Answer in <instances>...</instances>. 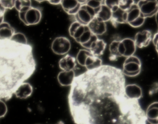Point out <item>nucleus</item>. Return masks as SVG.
<instances>
[{"mask_svg":"<svg viewBox=\"0 0 158 124\" xmlns=\"http://www.w3.org/2000/svg\"><path fill=\"white\" fill-rule=\"evenodd\" d=\"M104 3V1H99V0H90L86 1V4L95 10L96 12L99 9L101 6Z\"/></svg>","mask_w":158,"mask_h":124,"instance_id":"nucleus-28","label":"nucleus"},{"mask_svg":"<svg viewBox=\"0 0 158 124\" xmlns=\"http://www.w3.org/2000/svg\"><path fill=\"white\" fill-rule=\"evenodd\" d=\"M120 42V39H114L110 43L109 46V59L110 60H116L120 55L118 51V46Z\"/></svg>","mask_w":158,"mask_h":124,"instance_id":"nucleus-23","label":"nucleus"},{"mask_svg":"<svg viewBox=\"0 0 158 124\" xmlns=\"http://www.w3.org/2000/svg\"><path fill=\"white\" fill-rule=\"evenodd\" d=\"M102 60L99 57L93 56L92 54L88 57L85 63V67L86 70L97 69L102 66Z\"/></svg>","mask_w":158,"mask_h":124,"instance_id":"nucleus-21","label":"nucleus"},{"mask_svg":"<svg viewBox=\"0 0 158 124\" xmlns=\"http://www.w3.org/2000/svg\"><path fill=\"white\" fill-rule=\"evenodd\" d=\"M96 17L106 23L110 20L112 17V10L104 4V3L101 6L99 9L96 12Z\"/></svg>","mask_w":158,"mask_h":124,"instance_id":"nucleus-20","label":"nucleus"},{"mask_svg":"<svg viewBox=\"0 0 158 124\" xmlns=\"http://www.w3.org/2000/svg\"><path fill=\"white\" fill-rule=\"evenodd\" d=\"M7 112V107L4 101L0 99V118L5 117Z\"/></svg>","mask_w":158,"mask_h":124,"instance_id":"nucleus-33","label":"nucleus"},{"mask_svg":"<svg viewBox=\"0 0 158 124\" xmlns=\"http://www.w3.org/2000/svg\"><path fill=\"white\" fill-rule=\"evenodd\" d=\"M136 50V46L133 39L125 38L120 40L118 51L120 57H128L133 56Z\"/></svg>","mask_w":158,"mask_h":124,"instance_id":"nucleus-8","label":"nucleus"},{"mask_svg":"<svg viewBox=\"0 0 158 124\" xmlns=\"http://www.w3.org/2000/svg\"><path fill=\"white\" fill-rule=\"evenodd\" d=\"M15 33V29L8 22L4 21L0 24L1 39H10Z\"/></svg>","mask_w":158,"mask_h":124,"instance_id":"nucleus-18","label":"nucleus"},{"mask_svg":"<svg viewBox=\"0 0 158 124\" xmlns=\"http://www.w3.org/2000/svg\"><path fill=\"white\" fill-rule=\"evenodd\" d=\"M33 86L28 82L22 83L16 89L14 95L20 99H27L30 97L33 93Z\"/></svg>","mask_w":158,"mask_h":124,"instance_id":"nucleus-17","label":"nucleus"},{"mask_svg":"<svg viewBox=\"0 0 158 124\" xmlns=\"http://www.w3.org/2000/svg\"><path fill=\"white\" fill-rule=\"evenodd\" d=\"M31 1H23V0H21V1H15V7L14 8L19 11V10H20L22 8L25 7V6H31Z\"/></svg>","mask_w":158,"mask_h":124,"instance_id":"nucleus-29","label":"nucleus"},{"mask_svg":"<svg viewBox=\"0 0 158 124\" xmlns=\"http://www.w3.org/2000/svg\"><path fill=\"white\" fill-rule=\"evenodd\" d=\"M93 35V34L91 33V31H90V30L89 29L88 26H86V28L84 33L81 36V37L79 38L77 43H78L81 46L85 44V43H86L87 42H88L90 40Z\"/></svg>","mask_w":158,"mask_h":124,"instance_id":"nucleus-26","label":"nucleus"},{"mask_svg":"<svg viewBox=\"0 0 158 124\" xmlns=\"http://www.w3.org/2000/svg\"><path fill=\"white\" fill-rule=\"evenodd\" d=\"M147 122L150 124H158V101L152 102L145 112Z\"/></svg>","mask_w":158,"mask_h":124,"instance_id":"nucleus-16","label":"nucleus"},{"mask_svg":"<svg viewBox=\"0 0 158 124\" xmlns=\"http://www.w3.org/2000/svg\"><path fill=\"white\" fill-rule=\"evenodd\" d=\"M106 42L98 38L92 45L91 48L89 49L90 52L94 56L100 57L102 56L106 48Z\"/></svg>","mask_w":158,"mask_h":124,"instance_id":"nucleus-19","label":"nucleus"},{"mask_svg":"<svg viewBox=\"0 0 158 124\" xmlns=\"http://www.w3.org/2000/svg\"><path fill=\"white\" fill-rule=\"evenodd\" d=\"M6 12V9L2 6V5L0 2V24L4 21V15Z\"/></svg>","mask_w":158,"mask_h":124,"instance_id":"nucleus-36","label":"nucleus"},{"mask_svg":"<svg viewBox=\"0 0 158 124\" xmlns=\"http://www.w3.org/2000/svg\"><path fill=\"white\" fill-rule=\"evenodd\" d=\"M48 2L52 5H59L60 4V0H49Z\"/></svg>","mask_w":158,"mask_h":124,"instance_id":"nucleus-38","label":"nucleus"},{"mask_svg":"<svg viewBox=\"0 0 158 124\" xmlns=\"http://www.w3.org/2000/svg\"><path fill=\"white\" fill-rule=\"evenodd\" d=\"M112 10V17L110 22L114 27H116L119 24L127 23V11L119 7L118 5L110 9Z\"/></svg>","mask_w":158,"mask_h":124,"instance_id":"nucleus-10","label":"nucleus"},{"mask_svg":"<svg viewBox=\"0 0 158 124\" xmlns=\"http://www.w3.org/2000/svg\"><path fill=\"white\" fill-rule=\"evenodd\" d=\"M135 2V1H118V6L124 10H127Z\"/></svg>","mask_w":158,"mask_h":124,"instance_id":"nucleus-31","label":"nucleus"},{"mask_svg":"<svg viewBox=\"0 0 158 124\" xmlns=\"http://www.w3.org/2000/svg\"><path fill=\"white\" fill-rule=\"evenodd\" d=\"M87 26L91 33L97 36L104 35L107 30L106 23L102 21L96 16Z\"/></svg>","mask_w":158,"mask_h":124,"instance_id":"nucleus-11","label":"nucleus"},{"mask_svg":"<svg viewBox=\"0 0 158 124\" xmlns=\"http://www.w3.org/2000/svg\"><path fill=\"white\" fill-rule=\"evenodd\" d=\"M52 51L59 56H65L71 49V43L65 36H57L54 39L51 43Z\"/></svg>","mask_w":158,"mask_h":124,"instance_id":"nucleus-5","label":"nucleus"},{"mask_svg":"<svg viewBox=\"0 0 158 124\" xmlns=\"http://www.w3.org/2000/svg\"><path fill=\"white\" fill-rule=\"evenodd\" d=\"M86 28V26L81 24L70 36L72 37L77 42L78 40L79 39V38L81 37V36L84 33Z\"/></svg>","mask_w":158,"mask_h":124,"instance_id":"nucleus-27","label":"nucleus"},{"mask_svg":"<svg viewBox=\"0 0 158 124\" xmlns=\"http://www.w3.org/2000/svg\"><path fill=\"white\" fill-rule=\"evenodd\" d=\"M75 73L74 70L71 71H62L61 70L57 76V80L59 83L62 86H71L73 84L75 78Z\"/></svg>","mask_w":158,"mask_h":124,"instance_id":"nucleus-12","label":"nucleus"},{"mask_svg":"<svg viewBox=\"0 0 158 124\" xmlns=\"http://www.w3.org/2000/svg\"><path fill=\"white\" fill-rule=\"evenodd\" d=\"M10 40L17 43H19L22 44H28L26 36L21 32H15L10 38Z\"/></svg>","mask_w":158,"mask_h":124,"instance_id":"nucleus-25","label":"nucleus"},{"mask_svg":"<svg viewBox=\"0 0 158 124\" xmlns=\"http://www.w3.org/2000/svg\"><path fill=\"white\" fill-rule=\"evenodd\" d=\"M157 32H158V31H157Z\"/></svg>","mask_w":158,"mask_h":124,"instance_id":"nucleus-40","label":"nucleus"},{"mask_svg":"<svg viewBox=\"0 0 158 124\" xmlns=\"http://www.w3.org/2000/svg\"><path fill=\"white\" fill-rule=\"evenodd\" d=\"M141 15H143L141 14L136 2L135 1L132 6L127 10V23H130Z\"/></svg>","mask_w":158,"mask_h":124,"instance_id":"nucleus-22","label":"nucleus"},{"mask_svg":"<svg viewBox=\"0 0 158 124\" xmlns=\"http://www.w3.org/2000/svg\"><path fill=\"white\" fill-rule=\"evenodd\" d=\"M60 5L63 10L69 15L75 16L79 10L80 4L78 1L76 0H62L60 1Z\"/></svg>","mask_w":158,"mask_h":124,"instance_id":"nucleus-14","label":"nucleus"},{"mask_svg":"<svg viewBox=\"0 0 158 124\" xmlns=\"http://www.w3.org/2000/svg\"><path fill=\"white\" fill-rule=\"evenodd\" d=\"M152 35L151 31L143 30L136 33L134 41L136 48H143L147 47L152 42Z\"/></svg>","mask_w":158,"mask_h":124,"instance_id":"nucleus-9","label":"nucleus"},{"mask_svg":"<svg viewBox=\"0 0 158 124\" xmlns=\"http://www.w3.org/2000/svg\"><path fill=\"white\" fill-rule=\"evenodd\" d=\"M141 70V62L139 58L135 55L125 58L122 69L125 76H136L140 73Z\"/></svg>","mask_w":158,"mask_h":124,"instance_id":"nucleus-4","label":"nucleus"},{"mask_svg":"<svg viewBox=\"0 0 158 124\" xmlns=\"http://www.w3.org/2000/svg\"><path fill=\"white\" fill-rule=\"evenodd\" d=\"M20 20L27 26L39 23L42 18L41 10L38 7L31 6H25L18 11Z\"/></svg>","mask_w":158,"mask_h":124,"instance_id":"nucleus-3","label":"nucleus"},{"mask_svg":"<svg viewBox=\"0 0 158 124\" xmlns=\"http://www.w3.org/2000/svg\"><path fill=\"white\" fill-rule=\"evenodd\" d=\"M15 1L14 0H8V1H4L0 0L1 4L2 6L7 10V9H12L15 7Z\"/></svg>","mask_w":158,"mask_h":124,"instance_id":"nucleus-32","label":"nucleus"},{"mask_svg":"<svg viewBox=\"0 0 158 124\" xmlns=\"http://www.w3.org/2000/svg\"><path fill=\"white\" fill-rule=\"evenodd\" d=\"M121 69L110 65L86 70L76 76L68 96L75 124H146L139 101L125 93Z\"/></svg>","mask_w":158,"mask_h":124,"instance_id":"nucleus-1","label":"nucleus"},{"mask_svg":"<svg viewBox=\"0 0 158 124\" xmlns=\"http://www.w3.org/2000/svg\"><path fill=\"white\" fill-rule=\"evenodd\" d=\"M152 42L153 43L156 48V50L158 54V32H157L156 34L154 35V36H152Z\"/></svg>","mask_w":158,"mask_h":124,"instance_id":"nucleus-37","label":"nucleus"},{"mask_svg":"<svg viewBox=\"0 0 158 124\" xmlns=\"http://www.w3.org/2000/svg\"><path fill=\"white\" fill-rule=\"evenodd\" d=\"M154 17H155V20H156V24H157V25L158 26V10H157V12H156V14H155Z\"/></svg>","mask_w":158,"mask_h":124,"instance_id":"nucleus-39","label":"nucleus"},{"mask_svg":"<svg viewBox=\"0 0 158 124\" xmlns=\"http://www.w3.org/2000/svg\"><path fill=\"white\" fill-rule=\"evenodd\" d=\"M157 92H158V82L154 83L151 85V88H150L149 91V94L150 95H152V94L156 93Z\"/></svg>","mask_w":158,"mask_h":124,"instance_id":"nucleus-35","label":"nucleus"},{"mask_svg":"<svg viewBox=\"0 0 158 124\" xmlns=\"http://www.w3.org/2000/svg\"><path fill=\"white\" fill-rule=\"evenodd\" d=\"M145 20H146V18L144 17L143 15H141V17H139L133 22L129 23L128 25L133 28H139L144 23Z\"/></svg>","mask_w":158,"mask_h":124,"instance_id":"nucleus-30","label":"nucleus"},{"mask_svg":"<svg viewBox=\"0 0 158 124\" xmlns=\"http://www.w3.org/2000/svg\"><path fill=\"white\" fill-rule=\"evenodd\" d=\"M91 54V53L88 49H80L77 54L76 57H75L77 64L78 65H80V66L84 67L86 59Z\"/></svg>","mask_w":158,"mask_h":124,"instance_id":"nucleus-24","label":"nucleus"},{"mask_svg":"<svg viewBox=\"0 0 158 124\" xmlns=\"http://www.w3.org/2000/svg\"><path fill=\"white\" fill-rule=\"evenodd\" d=\"M36 67L31 45L0 39V99H11L17 88L35 73Z\"/></svg>","mask_w":158,"mask_h":124,"instance_id":"nucleus-2","label":"nucleus"},{"mask_svg":"<svg viewBox=\"0 0 158 124\" xmlns=\"http://www.w3.org/2000/svg\"><path fill=\"white\" fill-rule=\"evenodd\" d=\"M136 4L141 14L146 19L154 16L158 10V1L141 0L136 2Z\"/></svg>","mask_w":158,"mask_h":124,"instance_id":"nucleus-7","label":"nucleus"},{"mask_svg":"<svg viewBox=\"0 0 158 124\" xmlns=\"http://www.w3.org/2000/svg\"><path fill=\"white\" fill-rule=\"evenodd\" d=\"M96 11L95 10L85 4L81 5L77 14L73 17L75 19V21L81 25L87 26L96 16Z\"/></svg>","mask_w":158,"mask_h":124,"instance_id":"nucleus-6","label":"nucleus"},{"mask_svg":"<svg viewBox=\"0 0 158 124\" xmlns=\"http://www.w3.org/2000/svg\"><path fill=\"white\" fill-rule=\"evenodd\" d=\"M77 65L75 57L69 54L65 55L59 61V67L62 71L74 70Z\"/></svg>","mask_w":158,"mask_h":124,"instance_id":"nucleus-15","label":"nucleus"},{"mask_svg":"<svg viewBox=\"0 0 158 124\" xmlns=\"http://www.w3.org/2000/svg\"><path fill=\"white\" fill-rule=\"evenodd\" d=\"M125 93L127 97L132 100L139 101L143 96L141 88L136 84H128L125 86Z\"/></svg>","mask_w":158,"mask_h":124,"instance_id":"nucleus-13","label":"nucleus"},{"mask_svg":"<svg viewBox=\"0 0 158 124\" xmlns=\"http://www.w3.org/2000/svg\"><path fill=\"white\" fill-rule=\"evenodd\" d=\"M80 25H81V23H80L79 22H77L75 20L74 22H73L70 24V27L69 28V33L70 36H71L73 33V32L77 29V28Z\"/></svg>","mask_w":158,"mask_h":124,"instance_id":"nucleus-34","label":"nucleus"}]
</instances>
